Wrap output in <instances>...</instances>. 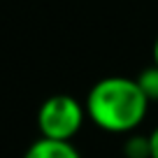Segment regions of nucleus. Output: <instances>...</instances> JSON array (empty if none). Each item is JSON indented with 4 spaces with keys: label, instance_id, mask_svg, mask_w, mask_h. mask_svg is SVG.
<instances>
[{
    "label": "nucleus",
    "instance_id": "3",
    "mask_svg": "<svg viewBox=\"0 0 158 158\" xmlns=\"http://www.w3.org/2000/svg\"><path fill=\"white\" fill-rule=\"evenodd\" d=\"M23 158H81L72 142H60V139L40 137L26 149Z\"/></svg>",
    "mask_w": 158,
    "mask_h": 158
},
{
    "label": "nucleus",
    "instance_id": "4",
    "mask_svg": "<svg viewBox=\"0 0 158 158\" xmlns=\"http://www.w3.org/2000/svg\"><path fill=\"white\" fill-rule=\"evenodd\" d=\"M135 81L139 84V89H142V93L147 95L149 102H151V100H158V65L144 68L142 72L137 74Z\"/></svg>",
    "mask_w": 158,
    "mask_h": 158
},
{
    "label": "nucleus",
    "instance_id": "6",
    "mask_svg": "<svg viewBox=\"0 0 158 158\" xmlns=\"http://www.w3.org/2000/svg\"><path fill=\"white\" fill-rule=\"evenodd\" d=\"M149 142H151V158H158V128L151 130V135H149Z\"/></svg>",
    "mask_w": 158,
    "mask_h": 158
},
{
    "label": "nucleus",
    "instance_id": "5",
    "mask_svg": "<svg viewBox=\"0 0 158 158\" xmlns=\"http://www.w3.org/2000/svg\"><path fill=\"white\" fill-rule=\"evenodd\" d=\"M123 153L128 158H151V142H149V137H144V135H133V137H128V142H126Z\"/></svg>",
    "mask_w": 158,
    "mask_h": 158
},
{
    "label": "nucleus",
    "instance_id": "7",
    "mask_svg": "<svg viewBox=\"0 0 158 158\" xmlns=\"http://www.w3.org/2000/svg\"><path fill=\"white\" fill-rule=\"evenodd\" d=\"M153 65H158V37L153 42Z\"/></svg>",
    "mask_w": 158,
    "mask_h": 158
},
{
    "label": "nucleus",
    "instance_id": "2",
    "mask_svg": "<svg viewBox=\"0 0 158 158\" xmlns=\"http://www.w3.org/2000/svg\"><path fill=\"white\" fill-rule=\"evenodd\" d=\"M81 123H84V107L72 95H65V93L47 98L37 112L40 137L72 142V137L79 133Z\"/></svg>",
    "mask_w": 158,
    "mask_h": 158
},
{
    "label": "nucleus",
    "instance_id": "1",
    "mask_svg": "<svg viewBox=\"0 0 158 158\" xmlns=\"http://www.w3.org/2000/svg\"><path fill=\"white\" fill-rule=\"evenodd\" d=\"M149 100L139 84L128 77H105L91 89L86 112L105 133H130L144 121Z\"/></svg>",
    "mask_w": 158,
    "mask_h": 158
}]
</instances>
